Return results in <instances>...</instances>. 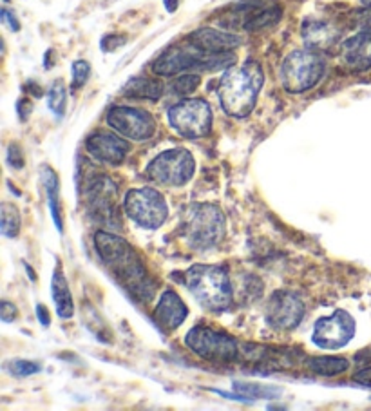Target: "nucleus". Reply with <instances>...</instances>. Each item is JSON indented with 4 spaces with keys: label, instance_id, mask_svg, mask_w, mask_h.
<instances>
[{
    "label": "nucleus",
    "instance_id": "nucleus-23",
    "mask_svg": "<svg viewBox=\"0 0 371 411\" xmlns=\"http://www.w3.org/2000/svg\"><path fill=\"white\" fill-rule=\"evenodd\" d=\"M42 182H44L45 192H48L49 208H51V216L57 225L58 232H62V217H60V199H58V190H60V183H58V176L54 171L48 165L42 167Z\"/></svg>",
    "mask_w": 371,
    "mask_h": 411
},
{
    "label": "nucleus",
    "instance_id": "nucleus-17",
    "mask_svg": "<svg viewBox=\"0 0 371 411\" xmlns=\"http://www.w3.org/2000/svg\"><path fill=\"white\" fill-rule=\"evenodd\" d=\"M190 42L208 53H228L241 45V36L212 27H199L190 35Z\"/></svg>",
    "mask_w": 371,
    "mask_h": 411
},
{
    "label": "nucleus",
    "instance_id": "nucleus-5",
    "mask_svg": "<svg viewBox=\"0 0 371 411\" xmlns=\"http://www.w3.org/2000/svg\"><path fill=\"white\" fill-rule=\"evenodd\" d=\"M187 287L199 305L212 312H223L232 303L228 272L217 265H194L187 270Z\"/></svg>",
    "mask_w": 371,
    "mask_h": 411
},
{
    "label": "nucleus",
    "instance_id": "nucleus-3",
    "mask_svg": "<svg viewBox=\"0 0 371 411\" xmlns=\"http://www.w3.org/2000/svg\"><path fill=\"white\" fill-rule=\"evenodd\" d=\"M225 229L226 222L221 208L212 203H194L187 207L180 225L187 245L196 250H208L219 245Z\"/></svg>",
    "mask_w": 371,
    "mask_h": 411
},
{
    "label": "nucleus",
    "instance_id": "nucleus-41",
    "mask_svg": "<svg viewBox=\"0 0 371 411\" xmlns=\"http://www.w3.org/2000/svg\"><path fill=\"white\" fill-rule=\"evenodd\" d=\"M4 2H6V4H8V2H9V0H4Z\"/></svg>",
    "mask_w": 371,
    "mask_h": 411
},
{
    "label": "nucleus",
    "instance_id": "nucleus-20",
    "mask_svg": "<svg viewBox=\"0 0 371 411\" xmlns=\"http://www.w3.org/2000/svg\"><path fill=\"white\" fill-rule=\"evenodd\" d=\"M248 17L245 18L243 27L247 31H257L263 27L274 26L281 18V8L279 6H263L261 2H248L247 8Z\"/></svg>",
    "mask_w": 371,
    "mask_h": 411
},
{
    "label": "nucleus",
    "instance_id": "nucleus-9",
    "mask_svg": "<svg viewBox=\"0 0 371 411\" xmlns=\"http://www.w3.org/2000/svg\"><path fill=\"white\" fill-rule=\"evenodd\" d=\"M124 205L127 216L143 229H158L163 225L168 216V207L163 196L150 187L129 190Z\"/></svg>",
    "mask_w": 371,
    "mask_h": 411
},
{
    "label": "nucleus",
    "instance_id": "nucleus-6",
    "mask_svg": "<svg viewBox=\"0 0 371 411\" xmlns=\"http://www.w3.org/2000/svg\"><path fill=\"white\" fill-rule=\"evenodd\" d=\"M324 75V60L314 51H293L283 60L281 84L288 93H305Z\"/></svg>",
    "mask_w": 371,
    "mask_h": 411
},
{
    "label": "nucleus",
    "instance_id": "nucleus-13",
    "mask_svg": "<svg viewBox=\"0 0 371 411\" xmlns=\"http://www.w3.org/2000/svg\"><path fill=\"white\" fill-rule=\"evenodd\" d=\"M305 303L292 292L279 290L270 297L265 310L266 323L275 330H293L303 321Z\"/></svg>",
    "mask_w": 371,
    "mask_h": 411
},
{
    "label": "nucleus",
    "instance_id": "nucleus-18",
    "mask_svg": "<svg viewBox=\"0 0 371 411\" xmlns=\"http://www.w3.org/2000/svg\"><path fill=\"white\" fill-rule=\"evenodd\" d=\"M187 314H189V310H187L182 297L173 290H167L159 297V303L154 310V319L158 321L159 326L170 332L185 321Z\"/></svg>",
    "mask_w": 371,
    "mask_h": 411
},
{
    "label": "nucleus",
    "instance_id": "nucleus-40",
    "mask_svg": "<svg viewBox=\"0 0 371 411\" xmlns=\"http://www.w3.org/2000/svg\"><path fill=\"white\" fill-rule=\"evenodd\" d=\"M364 6H371V0H361Z\"/></svg>",
    "mask_w": 371,
    "mask_h": 411
},
{
    "label": "nucleus",
    "instance_id": "nucleus-2",
    "mask_svg": "<svg viewBox=\"0 0 371 411\" xmlns=\"http://www.w3.org/2000/svg\"><path fill=\"white\" fill-rule=\"evenodd\" d=\"M265 82L263 67L254 60L238 67H228L219 82V102L223 111L234 118H245L254 111Z\"/></svg>",
    "mask_w": 371,
    "mask_h": 411
},
{
    "label": "nucleus",
    "instance_id": "nucleus-12",
    "mask_svg": "<svg viewBox=\"0 0 371 411\" xmlns=\"http://www.w3.org/2000/svg\"><path fill=\"white\" fill-rule=\"evenodd\" d=\"M355 336V321L354 317L344 312V310H337L328 317L319 319L314 326V342L321 348L337 349L342 348L354 339Z\"/></svg>",
    "mask_w": 371,
    "mask_h": 411
},
{
    "label": "nucleus",
    "instance_id": "nucleus-38",
    "mask_svg": "<svg viewBox=\"0 0 371 411\" xmlns=\"http://www.w3.org/2000/svg\"><path fill=\"white\" fill-rule=\"evenodd\" d=\"M36 314H38L40 324H42V326H49V323H51V321H49L48 308H45V306H42V305H38V306H36Z\"/></svg>",
    "mask_w": 371,
    "mask_h": 411
},
{
    "label": "nucleus",
    "instance_id": "nucleus-21",
    "mask_svg": "<svg viewBox=\"0 0 371 411\" xmlns=\"http://www.w3.org/2000/svg\"><path fill=\"white\" fill-rule=\"evenodd\" d=\"M51 292H53L54 306H57L58 315L62 319H71L75 314V303H73L71 290L67 284L66 275L62 274V270L57 268L53 274V283H51Z\"/></svg>",
    "mask_w": 371,
    "mask_h": 411
},
{
    "label": "nucleus",
    "instance_id": "nucleus-11",
    "mask_svg": "<svg viewBox=\"0 0 371 411\" xmlns=\"http://www.w3.org/2000/svg\"><path fill=\"white\" fill-rule=\"evenodd\" d=\"M107 124L129 140L143 142L154 136L156 122L147 111L129 106H116L107 113Z\"/></svg>",
    "mask_w": 371,
    "mask_h": 411
},
{
    "label": "nucleus",
    "instance_id": "nucleus-27",
    "mask_svg": "<svg viewBox=\"0 0 371 411\" xmlns=\"http://www.w3.org/2000/svg\"><path fill=\"white\" fill-rule=\"evenodd\" d=\"M234 388L241 395L250 398V401H256V398H274L281 394V389H275L272 386L245 384V382H234Z\"/></svg>",
    "mask_w": 371,
    "mask_h": 411
},
{
    "label": "nucleus",
    "instance_id": "nucleus-34",
    "mask_svg": "<svg viewBox=\"0 0 371 411\" xmlns=\"http://www.w3.org/2000/svg\"><path fill=\"white\" fill-rule=\"evenodd\" d=\"M357 24L361 27V31L371 35V6H366V9L357 15Z\"/></svg>",
    "mask_w": 371,
    "mask_h": 411
},
{
    "label": "nucleus",
    "instance_id": "nucleus-16",
    "mask_svg": "<svg viewBox=\"0 0 371 411\" xmlns=\"http://www.w3.org/2000/svg\"><path fill=\"white\" fill-rule=\"evenodd\" d=\"M340 57L346 67L351 71H368L371 67V35L370 33H357L351 38L344 40Z\"/></svg>",
    "mask_w": 371,
    "mask_h": 411
},
{
    "label": "nucleus",
    "instance_id": "nucleus-39",
    "mask_svg": "<svg viewBox=\"0 0 371 411\" xmlns=\"http://www.w3.org/2000/svg\"><path fill=\"white\" fill-rule=\"evenodd\" d=\"M163 2H165V8H167V11H170V13H173V11H176L177 0H163Z\"/></svg>",
    "mask_w": 371,
    "mask_h": 411
},
{
    "label": "nucleus",
    "instance_id": "nucleus-31",
    "mask_svg": "<svg viewBox=\"0 0 371 411\" xmlns=\"http://www.w3.org/2000/svg\"><path fill=\"white\" fill-rule=\"evenodd\" d=\"M8 161L11 167L15 168H22L24 167V154L22 149L17 145V143H11L8 149Z\"/></svg>",
    "mask_w": 371,
    "mask_h": 411
},
{
    "label": "nucleus",
    "instance_id": "nucleus-32",
    "mask_svg": "<svg viewBox=\"0 0 371 411\" xmlns=\"http://www.w3.org/2000/svg\"><path fill=\"white\" fill-rule=\"evenodd\" d=\"M125 44V36L122 35H107L106 38L102 40V44H100V48L106 51V53H109V51H115V49L122 48V45Z\"/></svg>",
    "mask_w": 371,
    "mask_h": 411
},
{
    "label": "nucleus",
    "instance_id": "nucleus-1",
    "mask_svg": "<svg viewBox=\"0 0 371 411\" xmlns=\"http://www.w3.org/2000/svg\"><path fill=\"white\" fill-rule=\"evenodd\" d=\"M94 245L106 266L111 270L119 283L127 288L138 301L149 303L156 292V283L147 274L145 265L125 239L111 232H96Z\"/></svg>",
    "mask_w": 371,
    "mask_h": 411
},
{
    "label": "nucleus",
    "instance_id": "nucleus-24",
    "mask_svg": "<svg viewBox=\"0 0 371 411\" xmlns=\"http://www.w3.org/2000/svg\"><path fill=\"white\" fill-rule=\"evenodd\" d=\"M308 368L317 375L333 377L344 373L349 368V363L342 357H314L308 361Z\"/></svg>",
    "mask_w": 371,
    "mask_h": 411
},
{
    "label": "nucleus",
    "instance_id": "nucleus-15",
    "mask_svg": "<svg viewBox=\"0 0 371 411\" xmlns=\"http://www.w3.org/2000/svg\"><path fill=\"white\" fill-rule=\"evenodd\" d=\"M85 147H87L89 154L96 158L98 161H106V164L111 165L122 164L127 156L129 149H131V145L125 142L124 138L111 133H96L93 136H89Z\"/></svg>",
    "mask_w": 371,
    "mask_h": 411
},
{
    "label": "nucleus",
    "instance_id": "nucleus-35",
    "mask_svg": "<svg viewBox=\"0 0 371 411\" xmlns=\"http://www.w3.org/2000/svg\"><path fill=\"white\" fill-rule=\"evenodd\" d=\"M0 17H2V22H4L6 26L11 29V31H20V22H18V18L15 17L13 11H9V9H2Z\"/></svg>",
    "mask_w": 371,
    "mask_h": 411
},
{
    "label": "nucleus",
    "instance_id": "nucleus-4",
    "mask_svg": "<svg viewBox=\"0 0 371 411\" xmlns=\"http://www.w3.org/2000/svg\"><path fill=\"white\" fill-rule=\"evenodd\" d=\"M235 62L232 53H208L190 42L189 45L168 49L152 64V71L159 76H173L185 71H219Z\"/></svg>",
    "mask_w": 371,
    "mask_h": 411
},
{
    "label": "nucleus",
    "instance_id": "nucleus-28",
    "mask_svg": "<svg viewBox=\"0 0 371 411\" xmlns=\"http://www.w3.org/2000/svg\"><path fill=\"white\" fill-rule=\"evenodd\" d=\"M199 84H201V78H199V75L185 73V75H182L180 78L174 80L173 91L176 94H180V96H189L190 93H194L196 89L199 87Z\"/></svg>",
    "mask_w": 371,
    "mask_h": 411
},
{
    "label": "nucleus",
    "instance_id": "nucleus-33",
    "mask_svg": "<svg viewBox=\"0 0 371 411\" xmlns=\"http://www.w3.org/2000/svg\"><path fill=\"white\" fill-rule=\"evenodd\" d=\"M18 310L13 303H9V301H2V306H0V315H2V321L6 323H11L17 319Z\"/></svg>",
    "mask_w": 371,
    "mask_h": 411
},
{
    "label": "nucleus",
    "instance_id": "nucleus-29",
    "mask_svg": "<svg viewBox=\"0 0 371 411\" xmlns=\"http://www.w3.org/2000/svg\"><path fill=\"white\" fill-rule=\"evenodd\" d=\"M8 370L17 377H29L40 372V364L33 363V361H24V359H17L8 364Z\"/></svg>",
    "mask_w": 371,
    "mask_h": 411
},
{
    "label": "nucleus",
    "instance_id": "nucleus-10",
    "mask_svg": "<svg viewBox=\"0 0 371 411\" xmlns=\"http://www.w3.org/2000/svg\"><path fill=\"white\" fill-rule=\"evenodd\" d=\"M185 342L199 357L214 363H230L238 357V345L230 336L212 328L196 326L185 337Z\"/></svg>",
    "mask_w": 371,
    "mask_h": 411
},
{
    "label": "nucleus",
    "instance_id": "nucleus-14",
    "mask_svg": "<svg viewBox=\"0 0 371 411\" xmlns=\"http://www.w3.org/2000/svg\"><path fill=\"white\" fill-rule=\"evenodd\" d=\"M115 196L116 187L109 178L98 176L96 180L91 182L87 199L93 219L107 226L118 223V207L115 205Z\"/></svg>",
    "mask_w": 371,
    "mask_h": 411
},
{
    "label": "nucleus",
    "instance_id": "nucleus-36",
    "mask_svg": "<svg viewBox=\"0 0 371 411\" xmlns=\"http://www.w3.org/2000/svg\"><path fill=\"white\" fill-rule=\"evenodd\" d=\"M354 380H355V382H358V384L370 386V388H371V366L366 368V370H361L358 373H355Z\"/></svg>",
    "mask_w": 371,
    "mask_h": 411
},
{
    "label": "nucleus",
    "instance_id": "nucleus-26",
    "mask_svg": "<svg viewBox=\"0 0 371 411\" xmlns=\"http://www.w3.org/2000/svg\"><path fill=\"white\" fill-rule=\"evenodd\" d=\"M48 106L49 109L58 116V118H62L67 106V94H66V87H64L62 80L54 82V84L51 85V89H49Z\"/></svg>",
    "mask_w": 371,
    "mask_h": 411
},
{
    "label": "nucleus",
    "instance_id": "nucleus-22",
    "mask_svg": "<svg viewBox=\"0 0 371 411\" xmlns=\"http://www.w3.org/2000/svg\"><path fill=\"white\" fill-rule=\"evenodd\" d=\"M125 96L140 98V100H158L163 94V85L161 82L154 78H147V76H136V78L129 80L124 87Z\"/></svg>",
    "mask_w": 371,
    "mask_h": 411
},
{
    "label": "nucleus",
    "instance_id": "nucleus-37",
    "mask_svg": "<svg viewBox=\"0 0 371 411\" xmlns=\"http://www.w3.org/2000/svg\"><path fill=\"white\" fill-rule=\"evenodd\" d=\"M31 103H29V100H18L17 103V111L18 115H20V120H26L27 116L31 115Z\"/></svg>",
    "mask_w": 371,
    "mask_h": 411
},
{
    "label": "nucleus",
    "instance_id": "nucleus-25",
    "mask_svg": "<svg viewBox=\"0 0 371 411\" xmlns=\"http://www.w3.org/2000/svg\"><path fill=\"white\" fill-rule=\"evenodd\" d=\"M0 226L6 238H15L20 230V214L13 203H2L0 207Z\"/></svg>",
    "mask_w": 371,
    "mask_h": 411
},
{
    "label": "nucleus",
    "instance_id": "nucleus-7",
    "mask_svg": "<svg viewBox=\"0 0 371 411\" xmlns=\"http://www.w3.org/2000/svg\"><path fill=\"white\" fill-rule=\"evenodd\" d=\"M168 122L183 138H203L212 127V109L203 98H189L168 109Z\"/></svg>",
    "mask_w": 371,
    "mask_h": 411
},
{
    "label": "nucleus",
    "instance_id": "nucleus-8",
    "mask_svg": "<svg viewBox=\"0 0 371 411\" xmlns=\"http://www.w3.org/2000/svg\"><path fill=\"white\" fill-rule=\"evenodd\" d=\"M194 158L187 149H170L156 156L147 167V176L165 187H182L194 174Z\"/></svg>",
    "mask_w": 371,
    "mask_h": 411
},
{
    "label": "nucleus",
    "instance_id": "nucleus-30",
    "mask_svg": "<svg viewBox=\"0 0 371 411\" xmlns=\"http://www.w3.org/2000/svg\"><path fill=\"white\" fill-rule=\"evenodd\" d=\"M89 75H91V66L85 60H76L71 66V76H73V87L80 89L84 87L87 82Z\"/></svg>",
    "mask_w": 371,
    "mask_h": 411
},
{
    "label": "nucleus",
    "instance_id": "nucleus-19",
    "mask_svg": "<svg viewBox=\"0 0 371 411\" xmlns=\"http://www.w3.org/2000/svg\"><path fill=\"white\" fill-rule=\"evenodd\" d=\"M303 38L306 45L312 49H330L337 40H339V31L330 22L324 20H315L308 18L303 24Z\"/></svg>",
    "mask_w": 371,
    "mask_h": 411
}]
</instances>
